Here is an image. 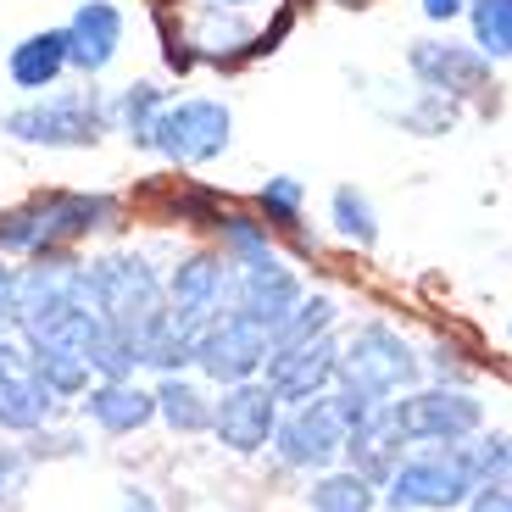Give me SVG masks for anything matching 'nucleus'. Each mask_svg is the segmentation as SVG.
Instances as JSON below:
<instances>
[{"label": "nucleus", "mask_w": 512, "mask_h": 512, "mask_svg": "<svg viewBox=\"0 0 512 512\" xmlns=\"http://www.w3.org/2000/svg\"><path fill=\"white\" fill-rule=\"evenodd\" d=\"M390 423L401 429V440L418 446H462L468 435H479L485 407L468 390H412L407 401H384Z\"/></svg>", "instance_id": "8"}, {"label": "nucleus", "mask_w": 512, "mask_h": 512, "mask_svg": "<svg viewBox=\"0 0 512 512\" xmlns=\"http://www.w3.org/2000/svg\"><path fill=\"white\" fill-rule=\"evenodd\" d=\"M329 323H334V301H329V295H301L295 312L273 329V351H279V346H301V340H318V334H329Z\"/></svg>", "instance_id": "26"}, {"label": "nucleus", "mask_w": 512, "mask_h": 512, "mask_svg": "<svg viewBox=\"0 0 512 512\" xmlns=\"http://www.w3.org/2000/svg\"><path fill=\"white\" fill-rule=\"evenodd\" d=\"M379 407H384L379 396L340 384L329 396H312V401H301V407H290V418H279V429H273V451L284 457V468L329 474L334 457L351 446V435H357Z\"/></svg>", "instance_id": "1"}, {"label": "nucleus", "mask_w": 512, "mask_h": 512, "mask_svg": "<svg viewBox=\"0 0 512 512\" xmlns=\"http://www.w3.org/2000/svg\"><path fill=\"white\" fill-rule=\"evenodd\" d=\"M106 123H112V106H101L95 90L45 95V101H28L0 117V128L28 145H95Z\"/></svg>", "instance_id": "5"}, {"label": "nucleus", "mask_w": 512, "mask_h": 512, "mask_svg": "<svg viewBox=\"0 0 512 512\" xmlns=\"http://www.w3.org/2000/svg\"><path fill=\"white\" fill-rule=\"evenodd\" d=\"M134 368H140V346L128 334L106 329L90 346V373H101V379H134Z\"/></svg>", "instance_id": "28"}, {"label": "nucleus", "mask_w": 512, "mask_h": 512, "mask_svg": "<svg viewBox=\"0 0 512 512\" xmlns=\"http://www.w3.org/2000/svg\"><path fill=\"white\" fill-rule=\"evenodd\" d=\"M12 323H0V368H6V362H23V340H12Z\"/></svg>", "instance_id": "34"}, {"label": "nucleus", "mask_w": 512, "mask_h": 512, "mask_svg": "<svg viewBox=\"0 0 512 512\" xmlns=\"http://www.w3.org/2000/svg\"><path fill=\"white\" fill-rule=\"evenodd\" d=\"M123 507H128V512H156V507H151V496H145V490H123Z\"/></svg>", "instance_id": "35"}, {"label": "nucleus", "mask_w": 512, "mask_h": 512, "mask_svg": "<svg viewBox=\"0 0 512 512\" xmlns=\"http://www.w3.org/2000/svg\"><path fill=\"white\" fill-rule=\"evenodd\" d=\"M0 323H17V273L0 268Z\"/></svg>", "instance_id": "32"}, {"label": "nucleus", "mask_w": 512, "mask_h": 512, "mask_svg": "<svg viewBox=\"0 0 512 512\" xmlns=\"http://www.w3.org/2000/svg\"><path fill=\"white\" fill-rule=\"evenodd\" d=\"M90 284H95V307H101L106 329L128 334L134 346L167 323L162 279L145 268L140 256H101V262H90Z\"/></svg>", "instance_id": "3"}, {"label": "nucleus", "mask_w": 512, "mask_h": 512, "mask_svg": "<svg viewBox=\"0 0 512 512\" xmlns=\"http://www.w3.org/2000/svg\"><path fill=\"white\" fill-rule=\"evenodd\" d=\"M17 485H23V451L6 446V451H0V501L12 496Z\"/></svg>", "instance_id": "31"}, {"label": "nucleus", "mask_w": 512, "mask_h": 512, "mask_svg": "<svg viewBox=\"0 0 512 512\" xmlns=\"http://www.w3.org/2000/svg\"><path fill=\"white\" fill-rule=\"evenodd\" d=\"M407 67L423 78V90L435 95H474L485 90L490 78V56L485 51H468V45H440V39H423V45H412Z\"/></svg>", "instance_id": "13"}, {"label": "nucleus", "mask_w": 512, "mask_h": 512, "mask_svg": "<svg viewBox=\"0 0 512 512\" xmlns=\"http://www.w3.org/2000/svg\"><path fill=\"white\" fill-rule=\"evenodd\" d=\"M162 90L156 84H128L123 95H117V106H112V123L123 128L134 145H151V128H156V117H162Z\"/></svg>", "instance_id": "24"}, {"label": "nucleus", "mask_w": 512, "mask_h": 512, "mask_svg": "<svg viewBox=\"0 0 512 512\" xmlns=\"http://www.w3.org/2000/svg\"><path fill=\"white\" fill-rule=\"evenodd\" d=\"M468 23H474V45L490 62L512 56V0H468Z\"/></svg>", "instance_id": "25"}, {"label": "nucleus", "mask_w": 512, "mask_h": 512, "mask_svg": "<svg viewBox=\"0 0 512 512\" xmlns=\"http://www.w3.org/2000/svg\"><path fill=\"white\" fill-rule=\"evenodd\" d=\"M28 368L39 373V379L51 384V396L56 401H73L90 390V357L73 346H51V340H28Z\"/></svg>", "instance_id": "19"}, {"label": "nucleus", "mask_w": 512, "mask_h": 512, "mask_svg": "<svg viewBox=\"0 0 512 512\" xmlns=\"http://www.w3.org/2000/svg\"><path fill=\"white\" fill-rule=\"evenodd\" d=\"M229 128H234L229 106L206 101V95H190V101L162 106V117H156V128H151V145L167 156V162L201 167V162H212V156L229 151Z\"/></svg>", "instance_id": "7"}, {"label": "nucleus", "mask_w": 512, "mask_h": 512, "mask_svg": "<svg viewBox=\"0 0 512 512\" xmlns=\"http://www.w3.org/2000/svg\"><path fill=\"white\" fill-rule=\"evenodd\" d=\"M51 412H56V396H51V384L28 368V351H23V362L0 368V429L34 435V429H45Z\"/></svg>", "instance_id": "15"}, {"label": "nucleus", "mask_w": 512, "mask_h": 512, "mask_svg": "<svg viewBox=\"0 0 512 512\" xmlns=\"http://www.w3.org/2000/svg\"><path fill=\"white\" fill-rule=\"evenodd\" d=\"M218 229H223V262H229L234 273H273V268H284L279 251L268 245V234L256 229L251 218H234V212H223Z\"/></svg>", "instance_id": "21"}, {"label": "nucleus", "mask_w": 512, "mask_h": 512, "mask_svg": "<svg viewBox=\"0 0 512 512\" xmlns=\"http://www.w3.org/2000/svg\"><path fill=\"white\" fill-rule=\"evenodd\" d=\"M334 229L346 234V240H357V245H373V240H379L373 201H368L362 190H351V184H340V190H334Z\"/></svg>", "instance_id": "27"}, {"label": "nucleus", "mask_w": 512, "mask_h": 512, "mask_svg": "<svg viewBox=\"0 0 512 512\" xmlns=\"http://www.w3.org/2000/svg\"><path fill=\"white\" fill-rule=\"evenodd\" d=\"M468 512H512V485H485L468 496Z\"/></svg>", "instance_id": "30"}, {"label": "nucleus", "mask_w": 512, "mask_h": 512, "mask_svg": "<svg viewBox=\"0 0 512 512\" xmlns=\"http://www.w3.org/2000/svg\"><path fill=\"white\" fill-rule=\"evenodd\" d=\"M312 512H379V490L357 468H334L312 485Z\"/></svg>", "instance_id": "22"}, {"label": "nucleus", "mask_w": 512, "mask_h": 512, "mask_svg": "<svg viewBox=\"0 0 512 512\" xmlns=\"http://www.w3.org/2000/svg\"><path fill=\"white\" fill-rule=\"evenodd\" d=\"M384 496L396 512H451V507H468L474 496V479L462 468L457 446H435L423 451V457H401L384 479Z\"/></svg>", "instance_id": "6"}, {"label": "nucleus", "mask_w": 512, "mask_h": 512, "mask_svg": "<svg viewBox=\"0 0 512 512\" xmlns=\"http://www.w3.org/2000/svg\"><path fill=\"white\" fill-rule=\"evenodd\" d=\"M156 418H162L173 435H201V429H212V401H206L190 379L167 373V379L156 384Z\"/></svg>", "instance_id": "20"}, {"label": "nucleus", "mask_w": 512, "mask_h": 512, "mask_svg": "<svg viewBox=\"0 0 512 512\" xmlns=\"http://www.w3.org/2000/svg\"><path fill=\"white\" fill-rule=\"evenodd\" d=\"M62 34H67V67L95 78L112 67L117 45H123V12H117L112 0H84Z\"/></svg>", "instance_id": "14"}, {"label": "nucleus", "mask_w": 512, "mask_h": 512, "mask_svg": "<svg viewBox=\"0 0 512 512\" xmlns=\"http://www.w3.org/2000/svg\"><path fill=\"white\" fill-rule=\"evenodd\" d=\"M234 284H240V273L223 256H190V262H179L173 279H167V318H173V329L195 340L206 323H218L223 312H234Z\"/></svg>", "instance_id": "9"}, {"label": "nucleus", "mask_w": 512, "mask_h": 512, "mask_svg": "<svg viewBox=\"0 0 512 512\" xmlns=\"http://www.w3.org/2000/svg\"><path fill=\"white\" fill-rule=\"evenodd\" d=\"M6 73H12L17 90H51L56 78L67 73V34H62V28L28 34L23 45H12V56H6Z\"/></svg>", "instance_id": "18"}, {"label": "nucleus", "mask_w": 512, "mask_h": 512, "mask_svg": "<svg viewBox=\"0 0 512 512\" xmlns=\"http://www.w3.org/2000/svg\"><path fill=\"white\" fill-rule=\"evenodd\" d=\"M418 373H423V362L412 357V346L396 329H384V323H357L351 340L340 346V384L368 390V396H379V401L412 390Z\"/></svg>", "instance_id": "4"}, {"label": "nucleus", "mask_w": 512, "mask_h": 512, "mask_svg": "<svg viewBox=\"0 0 512 512\" xmlns=\"http://www.w3.org/2000/svg\"><path fill=\"white\" fill-rule=\"evenodd\" d=\"M256 201H262V212H268V218L301 223V179H268Z\"/></svg>", "instance_id": "29"}, {"label": "nucleus", "mask_w": 512, "mask_h": 512, "mask_svg": "<svg viewBox=\"0 0 512 512\" xmlns=\"http://www.w3.org/2000/svg\"><path fill=\"white\" fill-rule=\"evenodd\" d=\"M295 301H301V284H295L290 268L240 273V284H234V312H240V318H251L256 329H268V334L295 312Z\"/></svg>", "instance_id": "17"}, {"label": "nucleus", "mask_w": 512, "mask_h": 512, "mask_svg": "<svg viewBox=\"0 0 512 512\" xmlns=\"http://www.w3.org/2000/svg\"><path fill=\"white\" fill-rule=\"evenodd\" d=\"M273 429H279V401H273L268 384H223V396L212 401V435L229 451L251 457V451L273 446Z\"/></svg>", "instance_id": "11"}, {"label": "nucleus", "mask_w": 512, "mask_h": 512, "mask_svg": "<svg viewBox=\"0 0 512 512\" xmlns=\"http://www.w3.org/2000/svg\"><path fill=\"white\" fill-rule=\"evenodd\" d=\"M206 6H256V0H206Z\"/></svg>", "instance_id": "36"}, {"label": "nucleus", "mask_w": 512, "mask_h": 512, "mask_svg": "<svg viewBox=\"0 0 512 512\" xmlns=\"http://www.w3.org/2000/svg\"><path fill=\"white\" fill-rule=\"evenodd\" d=\"M117 201L112 195H45L34 206H17L0 218V251H56L84 240L90 229H112Z\"/></svg>", "instance_id": "2"}, {"label": "nucleus", "mask_w": 512, "mask_h": 512, "mask_svg": "<svg viewBox=\"0 0 512 512\" xmlns=\"http://www.w3.org/2000/svg\"><path fill=\"white\" fill-rule=\"evenodd\" d=\"M390 512H396V507H390Z\"/></svg>", "instance_id": "37"}, {"label": "nucleus", "mask_w": 512, "mask_h": 512, "mask_svg": "<svg viewBox=\"0 0 512 512\" xmlns=\"http://www.w3.org/2000/svg\"><path fill=\"white\" fill-rule=\"evenodd\" d=\"M462 468H468V479H474V490L485 485H512V435H485V440H462L457 446Z\"/></svg>", "instance_id": "23"}, {"label": "nucleus", "mask_w": 512, "mask_h": 512, "mask_svg": "<svg viewBox=\"0 0 512 512\" xmlns=\"http://www.w3.org/2000/svg\"><path fill=\"white\" fill-rule=\"evenodd\" d=\"M268 357H273V334L256 329L240 312H223L218 323H206V329L195 334V368L218 384L256 379V368H268Z\"/></svg>", "instance_id": "10"}, {"label": "nucleus", "mask_w": 512, "mask_h": 512, "mask_svg": "<svg viewBox=\"0 0 512 512\" xmlns=\"http://www.w3.org/2000/svg\"><path fill=\"white\" fill-rule=\"evenodd\" d=\"M457 12H468V0H423V17L429 23H451Z\"/></svg>", "instance_id": "33"}, {"label": "nucleus", "mask_w": 512, "mask_h": 512, "mask_svg": "<svg viewBox=\"0 0 512 512\" xmlns=\"http://www.w3.org/2000/svg\"><path fill=\"white\" fill-rule=\"evenodd\" d=\"M84 418L106 435H134L156 418V390H140L134 379H101L84 390Z\"/></svg>", "instance_id": "16"}, {"label": "nucleus", "mask_w": 512, "mask_h": 512, "mask_svg": "<svg viewBox=\"0 0 512 512\" xmlns=\"http://www.w3.org/2000/svg\"><path fill=\"white\" fill-rule=\"evenodd\" d=\"M262 384L273 390V401H290V407H301L312 396H329L334 384H340V346H334L329 334L301 340V346H279L268 357V379Z\"/></svg>", "instance_id": "12"}]
</instances>
